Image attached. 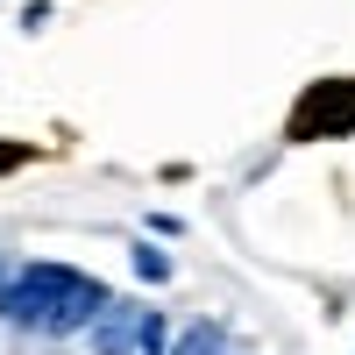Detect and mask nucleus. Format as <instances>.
<instances>
[{"label": "nucleus", "instance_id": "f257e3e1", "mask_svg": "<svg viewBox=\"0 0 355 355\" xmlns=\"http://www.w3.org/2000/svg\"><path fill=\"white\" fill-rule=\"evenodd\" d=\"M107 299L114 291L71 263H21L15 277H0V320L28 334H85Z\"/></svg>", "mask_w": 355, "mask_h": 355}, {"label": "nucleus", "instance_id": "39448f33", "mask_svg": "<svg viewBox=\"0 0 355 355\" xmlns=\"http://www.w3.org/2000/svg\"><path fill=\"white\" fill-rule=\"evenodd\" d=\"M135 270L150 277V284H164V277H171V256H164L157 242H135Z\"/></svg>", "mask_w": 355, "mask_h": 355}, {"label": "nucleus", "instance_id": "f03ea898", "mask_svg": "<svg viewBox=\"0 0 355 355\" xmlns=\"http://www.w3.org/2000/svg\"><path fill=\"white\" fill-rule=\"evenodd\" d=\"M355 121V85H320V93L291 114V135L299 142H320V135H341Z\"/></svg>", "mask_w": 355, "mask_h": 355}, {"label": "nucleus", "instance_id": "20e7f679", "mask_svg": "<svg viewBox=\"0 0 355 355\" xmlns=\"http://www.w3.org/2000/svg\"><path fill=\"white\" fill-rule=\"evenodd\" d=\"M164 348H171L164 313H150V306H142V320H135V355H164Z\"/></svg>", "mask_w": 355, "mask_h": 355}, {"label": "nucleus", "instance_id": "7ed1b4c3", "mask_svg": "<svg viewBox=\"0 0 355 355\" xmlns=\"http://www.w3.org/2000/svg\"><path fill=\"white\" fill-rule=\"evenodd\" d=\"M135 320H142V306L107 299V306H100V320H93L85 334H93V348H100V355H135Z\"/></svg>", "mask_w": 355, "mask_h": 355}, {"label": "nucleus", "instance_id": "423d86ee", "mask_svg": "<svg viewBox=\"0 0 355 355\" xmlns=\"http://www.w3.org/2000/svg\"><path fill=\"white\" fill-rule=\"evenodd\" d=\"M21 157H28V150H15V142H0V171H15Z\"/></svg>", "mask_w": 355, "mask_h": 355}]
</instances>
